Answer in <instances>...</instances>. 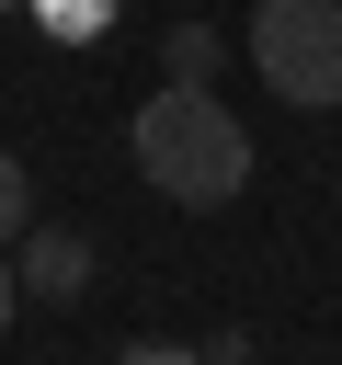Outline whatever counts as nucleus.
Returning a JSON list of instances; mask_svg holds the SVG:
<instances>
[{"label": "nucleus", "mask_w": 342, "mask_h": 365, "mask_svg": "<svg viewBox=\"0 0 342 365\" xmlns=\"http://www.w3.org/2000/svg\"><path fill=\"white\" fill-rule=\"evenodd\" d=\"M125 148H137V171H148V194H171V205H228L239 182H251V137H239V114L205 91V80H171L160 103H137V125H125Z\"/></svg>", "instance_id": "nucleus-1"}, {"label": "nucleus", "mask_w": 342, "mask_h": 365, "mask_svg": "<svg viewBox=\"0 0 342 365\" xmlns=\"http://www.w3.org/2000/svg\"><path fill=\"white\" fill-rule=\"evenodd\" d=\"M251 68L274 80V103L331 114L342 103V0H251Z\"/></svg>", "instance_id": "nucleus-2"}, {"label": "nucleus", "mask_w": 342, "mask_h": 365, "mask_svg": "<svg viewBox=\"0 0 342 365\" xmlns=\"http://www.w3.org/2000/svg\"><path fill=\"white\" fill-rule=\"evenodd\" d=\"M23 297H46V308H80L91 297V240L80 228H23Z\"/></svg>", "instance_id": "nucleus-3"}, {"label": "nucleus", "mask_w": 342, "mask_h": 365, "mask_svg": "<svg viewBox=\"0 0 342 365\" xmlns=\"http://www.w3.org/2000/svg\"><path fill=\"white\" fill-rule=\"evenodd\" d=\"M160 57H171V80H205V68H217V34H205V23H171Z\"/></svg>", "instance_id": "nucleus-4"}, {"label": "nucleus", "mask_w": 342, "mask_h": 365, "mask_svg": "<svg viewBox=\"0 0 342 365\" xmlns=\"http://www.w3.org/2000/svg\"><path fill=\"white\" fill-rule=\"evenodd\" d=\"M23 228H34V171L0 148V240H23Z\"/></svg>", "instance_id": "nucleus-5"}, {"label": "nucleus", "mask_w": 342, "mask_h": 365, "mask_svg": "<svg viewBox=\"0 0 342 365\" xmlns=\"http://www.w3.org/2000/svg\"><path fill=\"white\" fill-rule=\"evenodd\" d=\"M46 23L57 34H103V0H46Z\"/></svg>", "instance_id": "nucleus-6"}, {"label": "nucleus", "mask_w": 342, "mask_h": 365, "mask_svg": "<svg viewBox=\"0 0 342 365\" xmlns=\"http://www.w3.org/2000/svg\"><path fill=\"white\" fill-rule=\"evenodd\" d=\"M114 365H205V354H194V342H125Z\"/></svg>", "instance_id": "nucleus-7"}, {"label": "nucleus", "mask_w": 342, "mask_h": 365, "mask_svg": "<svg viewBox=\"0 0 342 365\" xmlns=\"http://www.w3.org/2000/svg\"><path fill=\"white\" fill-rule=\"evenodd\" d=\"M11 308H23V274H11V262H0V319H11Z\"/></svg>", "instance_id": "nucleus-8"}]
</instances>
